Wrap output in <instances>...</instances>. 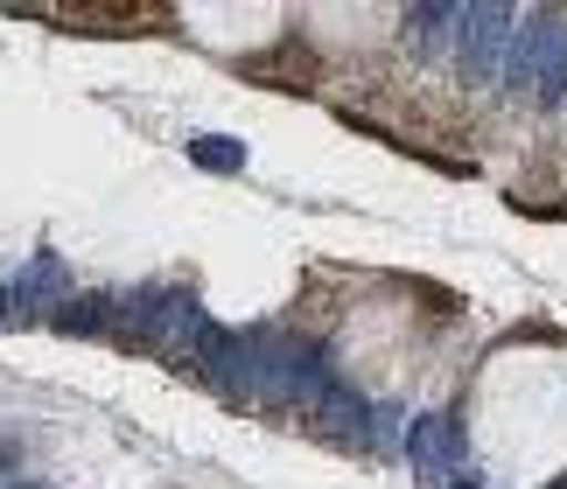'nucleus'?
<instances>
[{"instance_id": "1", "label": "nucleus", "mask_w": 567, "mask_h": 489, "mask_svg": "<svg viewBox=\"0 0 567 489\" xmlns=\"http://www.w3.org/2000/svg\"><path fill=\"white\" fill-rule=\"evenodd\" d=\"M470 455L491 489H547L567 476V336H518L484 357Z\"/></svg>"}]
</instances>
